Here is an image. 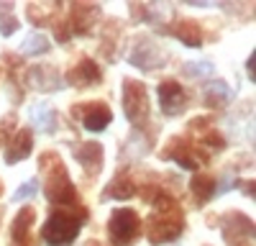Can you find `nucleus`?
Returning a JSON list of instances; mask_svg holds the SVG:
<instances>
[{
    "label": "nucleus",
    "instance_id": "30",
    "mask_svg": "<svg viewBox=\"0 0 256 246\" xmlns=\"http://www.w3.org/2000/svg\"><path fill=\"white\" fill-rule=\"evenodd\" d=\"M238 188H244V192H246L248 198H254V180H241Z\"/></svg>",
    "mask_w": 256,
    "mask_h": 246
},
{
    "label": "nucleus",
    "instance_id": "24",
    "mask_svg": "<svg viewBox=\"0 0 256 246\" xmlns=\"http://www.w3.org/2000/svg\"><path fill=\"white\" fill-rule=\"evenodd\" d=\"M20 52L26 56H41V54H49L52 52V41L44 34H31L28 38H24L20 44Z\"/></svg>",
    "mask_w": 256,
    "mask_h": 246
},
{
    "label": "nucleus",
    "instance_id": "7",
    "mask_svg": "<svg viewBox=\"0 0 256 246\" xmlns=\"http://www.w3.org/2000/svg\"><path fill=\"white\" fill-rule=\"evenodd\" d=\"M128 62L134 67H138L141 72H154L166 64V54L159 49V44L152 36H138L134 41L131 52H128Z\"/></svg>",
    "mask_w": 256,
    "mask_h": 246
},
{
    "label": "nucleus",
    "instance_id": "15",
    "mask_svg": "<svg viewBox=\"0 0 256 246\" xmlns=\"http://www.w3.org/2000/svg\"><path fill=\"white\" fill-rule=\"evenodd\" d=\"M28 85L38 92H59L64 88V80L54 64H36L28 70Z\"/></svg>",
    "mask_w": 256,
    "mask_h": 246
},
{
    "label": "nucleus",
    "instance_id": "31",
    "mask_svg": "<svg viewBox=\"0 0 256 246\" xmlns=\"http://www.w3.org/2000/svg\"><path fill=\"white\" fill-rule=\"evenodd\" d=\"M88 246H105V244H100V241H95V238H92V241H88Z\"/></svg>",
    "mask_w": 256,
    "mask_h": 246
},
{
    "label": "nucleus",
    "instance_id": "26",
    "mask_svg": "<svg viewBox=\"0 0 256 246\" xmlns=\"http://www.w3.org/2000/svg\"><path fill=\"white\" fill-rule=\"evenodd\" d=\"M36 192H38V180L36 177H31V180H26L20 188L13 192V202H24V200H31V198H36Z\"/></svg>",
    "mask_w": 256,
    "mask_h": 246
},
{
    "label": "nucleus",
    "instance_id": "17",
    "mask_svg": "<svg viewBox=\"0 0 256 246\" xmlns=\"http://www.w3.org/2000/svg\"><path fill=\"white\" fill-rule=\"evenodd\" d=\"M162 31L177 36L182 44L190 46V49H200V46H202V28H200L198 20H190V18H184V20H174L172 26H164Z\"/></svg>",
    "mask_w": 256,
    "mask_h": 246
},
{
    "label": "nucleus",
    "instance_id": "28",
    "mask_svg": "<svg viewBox=\"0 0 256 246\" xmlns=\"http://www.w3.org/2000/svg\"><path fill=\"white\" fill-rule=\"evenodd\" d=\"M54 34H56V41H59V44H67V41H70V26H67V20H64V18H56L54 20Z\"/></svg>",
    "mask_w": 256,
    "mask_h": 246
},
{
    "label": "nucleus",
    "instance_id": "14",
    "mask_svg": "<svg viewBox=\"0 0 256 246\" xmlns=\"http://www.w3.org/2000/svg\"><path fill=\"white\" fill-rule=\"evenodd\" d=\"M36 223V210L31 208V205H26V208H20L10 223V246H38L31 236V228Z\"/></svg>",
    "mask_w": 256,
    "mask_h": 246
},
{
    "label": "nucleus",
    "instance_id": "29",
    "mask_svg": "<svg viewBox=\"0 0 256 246\" xmlns=\"http://www.w3.org/2000/svg\"><path fill=\"white\" fill-rule=\"evenodd\" d=\"M246 72H248V80L256 82V54H248V59H246Z\"/></svg>",
    "mask_w": 256,
    "mask_h": 246
},
{
    "label": "nucleus",
    "instance_id": "25",
    "mask_svg": "<svg viewBox=\"0 0 256 246\" xmlns=\"http://www.w3.org/2000/svg\"><path fill=\"white\" fill-rule=\"evenodd\" d=\"M200 146H210V149H226V136L212 126V128H208V131H202L200 134Z\"/></svg>",
    "mask_w": 256,
    "mask_h": 246
},
{
    "label": "nucleus",
    "instance_id": "21",
    "mask_svg": "<svg viewBox=\"0 0 256 246\" xmlns=\"http://www.w3.org/2000/svg\"><path fill=\"white\" fill-rule=\"evenodd\" d=\"M190 192H192L198 205H205L216 198V180L210 174H195L190 180Z\"/></svg>",
    "mask_w": 256,
    "mask_h": 246
},
{
    "label": "nucleus",
    "instance_id": "1",
    "mask_svg": "<svg viewBox=\"0 0 256 246\" xmlns=\"http://www.w3.org/2000/svg\"><path fill=\"white\" fill-rule=\"evenodd\" d=\"M152 205H154V213L146 220V238L154 246L177 241L184 231V213L180 208V202L162 190Z\"/></svg>",
    "mask_w": 256,
    "mask_h": 246
},
{
    "label": "nucleus",
    "instance_id": "23",
    "mask_svg": "<svg viewBox=\"0 0 256 246\" xmlns=\"http://www.w3.org/2000/svg\"><path fill=\"white\" fill-rule=\"evenodd\" d=\"M31 116H34V126L38 128V131H44V134H54L56 131V113L49 108V106H36L34 110H31Z\"/></svg>",
    "mask_w": 256,
    "mask_h": 246
},
{
    "label": "nucleus",
    "instance_id": "6",
    "mask_svg": "<svg viewBox=\"0 0 256 246\" xmlns=\"http://www.w3.org/2000/svg\"><path fill=\"white\" fill-rule=\"evenodd\" d=\"M164 159H174L182 170H200V164H208V154L202 152L200 144L190 141L184 136L169 138V146L162 152Z\"/></svg>",
    "mask_w": 256,
    "mask_h": 246
},
{
    "label": "nucleus",
    "instance_id": "4",
    "mask_svg": "<svg viewBox=\"0 0 256 246\" xmlns=\"http://www.w3.org/2000/svg\"><path fill=\"white\" fill-rule=\"evenodd\" d=\"M108 236L113 246H131L141 236V218L131 208H118L108 218Z\"/></svg>",
    "mask_w": 256,
    "mask_h": 246
},
{
    "label": "nucleus",
    "instance_id": "16",
    "mask_svg": "<svg viewBox=\"0 0 256 246\" xmlns=\"http://www.w3.org/2000/svg\"><path fill=\"white\" fill-rule=\"evenodd\" d=\"M34 152V134L31 128H20V131H13L8 136V144H6V164H18L28 159Z\"/></svg>",
    "mask_w": 256,
    "mask_h": 246
},
{
    "label": "nucleus",
    "instance_id": "11",
    "mask_svg": "<svg viewBox=\"0 0 256 246\" xmlns=\"http://www.w3.org/2000/svg\"><path fill=\"white\" fill-rule=\"evenodd\" d=\"M156 92H159V108H162V113L169 116V118L184 113L187 106H190L187 92L180 88L177 80H162L159 88H156Z\"/></svg>",
    "mask_w": 256,
    "mask_h": 246
},
{
    "label": "nucleus",
    "instance_id": "2",
    "mask_svg": "<svg viewBox=\"0 0 256 246\" xmlns=\"http://www.w3.org/2000/svg\"><path fill=\"white\" fill-rule=\"evenodd\" d=\"M38 172L44 177V192H46L49 202L59 205V208L80 205V192L72 184L70 172L56 152H44L38 156Z\"/></svg>",
    "mask_w": 256,
    "mask_h": 246
},
{
    "label": "nucleus",
    "instance_id": "8",
    "mask_svg": "<svg viewBox=\"0 0 256 246\" xmlns=\"http://www.w3.org/2000/svg\"><path fill=\"white\" fill-rule=\"evenodd\" d=\"M220 234L228 246H246L254 241V220L238 210H230L220 218Z\"/></svg>",
    "mask_w": 256,
    "mask_h": 246
},
{
    "label": "nucleus",
    "instance_id": "19",
    "mask_svg": "<svg viewBox=\"0 0 256 246\" xmlns=\"http://www.w3.org/2000/svg\"><path fill=\"white\" fill-rule=\"evenodd\" d=\"M136 190H138V184L134 182V177L131 174H126V172H120V174H116L110 182H108V188H105V192H102V198L105 200H131L134 195H136Z\"/></svg>",
    "mask_w": 256,
    "mask_h": 246
},
{
    "label": "nucleus",
    "instance_id": "13",
    "mask_svg": "<svg viewBox=\"0 0 256 246\" xmlns=\"http://www.w3.org/2000/svg\"><path fill=\"white\" fill-rule=\"evenodd\" d=\"M74 156H77L82 172L88 174V177H98L102 172L105 149H102L100 141H82L80 146H74Z\"/></svg>",
    "mask_w": 256,
    "mask_h": 246
},
{
    "label": "nucleus",
    "instance_id": "18",
    "mask_svg": "<svg viewBox=\"0 0 256 246\" xmlns=\"http://www.w3.org/2000/svg\"><path fill=\"white\" fill-rule=\"evenodd\" d=\"M233 100V90L226 80H208L202 85V102L208 108H226Z\"/></svg>",
    "mask_w": 256,
    "mask_h": 246
},
{
    "label": "nucleus",
    "instance_id": "10",
    "mask_svg": "<svg viewBox=\"0 0 256 246\" xmlns=\"http://www.w3.org/2000/svg\"><path fill=\"white\" fill-rule=\"evenodd\" d=\"M67 8H70V16L64 20L70 26V34L88 36L100 18V6L98 3H70Z\"/></svg>",
    "mask_w": 256,
    "mask_h": 246
},
{
    "label": "nucleus",
    "instance_id": "32",
    "mask_svg": "<svg viewBox=\"0 0 256 246\" xmlns=\"http://www.w3.org/2000/svg\"><path fill=\"white\" fill-rule=\"evenodd\" d=\"M0 195H3V182H0Z\"/></svg>",
    "mask_w": 256,
    "mask_h": 246
},
{
    "label": "nucleus",
    "instance_id": "5",
    "mask_svg": "<svg viewBox=\"0 0 256 246\" xmlns=\"http://www.w3.org/2000/svg\"><path fill=\"white\" fill-rule=\"evenodd\" d=\"M123 113L128 123L134 126H144L148 118V90L141 80H123Z\"/></svg>",
    "mask_w": 256,
    "mask_h": 246
},
{
    "label": "nucleus",
    "instance_id": "27",
    "mask_svg": "<svg viewBox=\"0 0 256 246\" xmlns=\"http://www.w3.org/2000/svg\"><path fill=\"white\" fill-rule=\"evenodd\" d=\"M18 18L13 16V13H3V16H0V34H3V36H13L16 31H18Z\"/></svg>",
    "mask_w": 256,
    "mask_h": 246
},
{
    "label": "nucleus",
    "instance_id": "9",
    "mask_svg": "<svg viewBox=\"0 0 256 246\" xmlns=\"http://www.w3.org/2000/svg\"><path fill=\"white\" fill-rule=\"evenodd\" d=\"M72 116L82 120V126L90 134H100L110 126L113 120V110L105 102H82V106L72 108Z\"/></svg>",
    "mask_w": 256,
    "mask_h": 246
},
{
    "label": "nucleus",
    "instance_id": "34",
    "mask_svg": "<svg viewBox=\"0 0 256 246\" xmlns=\"http://www.w3.org/2000/svg\"><path fill=\"white\" fill-rule=\"evenodd\" d=\"M246 246H251V244H246Z\"/></svg>",
    "mask_w": 256,
    "mask_h": 246
},
{
    "label": "nucleus",
    "instance_id": "12",
    "mask_svg": "<svg viewBox=\"0 0 256 246\" xmlns=\"http://www.w3.org/2000/svg\"><path fill=\"white\" fill-rule=\"evenodd\" d=\"M100 77H102V72H100V67H98V62L90 59V56H80L77 64L67 72L64 85H72V88H77V90H88V88L98 85V82H102Z\"/></svg>",
    "mask_w": 256,
    "mask_h": 246
},
{
    "label": "nucleus",
    "instance_id": "33",
    "mask_svg": "<svg viewBox=\"0 0 256 246\" xmlns=\"http://www.w3.org/2000/svg\"><path fill=\"white\" fill-rule=\"evenodd\" d=\"M202 246H210V244H202Z\"/></svg>",
    "mask_w": 256,
    "mask_h": 246
},
{
    "label": "nucleus",
    "instance_id": "22",
    "mask_svg": "<svg viewBox=\"0 0 256 246\" xmlns=\"http://www.w3.org/2000/svg\"><path fill=\"white\" fill-rule=\"evenodd\" d=\"M212 72H216V64L208 59H198V62H184L180 67V74L187 80H210Z\"/></svg>",
    "mask_w": 256,
    "mask_h": 246
},
{
    "label": "nucleus",
    "instance_id": "3",
    "mask_svg": "<svg viewBox=\"0 0 256 246\" xmlns=\"http://www.w3.org/2000/svg\"><path fill=\"white\" fill-rule=\"evenodd\" d=\"M84 220H88V210H84L82 202L72 205V208H56L52 210L44 228H41V238L49 246H72L82 231Z\"/></svg>",
    "mask_w": 256,
    "mask_h": 246
},
{
    "label": "nucleus",
    "instance_id": "20",
    "mask_svg": "<svg viewBox=\"0 0 256 246\" xmlns=\"http://www.w3.org/2000/svg\"><path fill=\"white\" fill-rule=\"evenodd\" d=\"M62 8H64L62 3H28L26 16L34 26H49V24H54V18Z\"/></svg>",
    "mask_w": 256,
    "mask_h": 246
}]
</instances>
